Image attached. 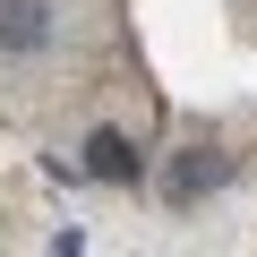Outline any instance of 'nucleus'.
<instances>
[{"label": "nucleus", "mask_w": 257, "mask_h": 257, "mask_svg": "<svg viewBox=\"0 0 257 257\" xmlns=\"http://www.w3.org/2000/svg\"><path fill=\"white\" fill-rule=\"evenodd\" d=\"M223 180H231V155H214V146H180V155L163 163V197H172V206H206Z\"/></svg>", "instance_id": "obj_1"}, {"label": "nucleus", "mask_w": 257, "mask_h": 257, "mask_svg": "<svg viewBox=\"0 0 257 257\" xmlns=\"http://www.w3.org/2000/svg\"><path fill=\"white\" fill-rule=\"evenodd\" d=\"M86 172L94 180H138V146H128L120 128H94L86 138Z\"/></svg>", "instance_id": "obj_3"}, {"label": "nucleus", "mask_w": 257, "mask_h": 257, "mask_svg": "<svg viewBox=\"0 0 257 257\" xmlns=\"http://www.w3.org/2000/svg\"><path fill=\"white\" fill-rule=\"evenodd\" d=\"M43 43H52L43 0H0V52H43Z\"/></svg>", "instance_id": "obj_2"}]
</instances>
